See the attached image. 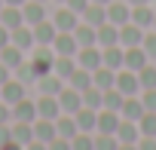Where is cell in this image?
Instances as JSON below:
<instances>
[{"label":"cell","mask_w":156,"mask_h":150,"mask_svg":"<svg viewBox=\"0 0 156 150\" xmlns=\"http://www.w3.org/2000/svg\"><path fill=\"white\" fill-rule=\"evenodd\" d=\"M28 61L37 67V73H49L52 64H55V49L52 46H34L31 55H28Z\"/></svg>","instance_id":"obj_1"},{"label":"cell","mask_w":156,"mask_h":150,"mask_svg":"<svg viewBox=\"0 0 156 150\" xmlns=\"http://www.w3.org/2000/svg\"><path fill=\"white\" fill-rule=\"evenodd\" d=\"M9 43L19 46L25 55H31V49L37 46V40H34V28H31V25H19V28H12V31H9Z\"/></svg>","instance_id":"obj_2"},{"label":"cell","mask_w":156,"mask_h":150,"mask_svg":"<svg viewBox=\"0 0 156 150\" xmlns=\"http://www.w3.org/2000/svg\"><path fill=\"white\" fill-rule=\"evenodd\" d=\"M107 22L116 25V28H122L126 22H132V6L126 3V0H110V3H107Z\"/></svg>","instance_id":"obj_3"},{"label":"cell","mask_w":156,"mask_h":150,"mask_svg":"<svg viewBox=\"0 0 156 150\" xmlns=\"http://www.w3.org/2000/svg\"><path fill=\"white\" fill-rule=\"evenodd\" d=\"M116 89H119L122 95H138V92H141L138 73L129 70V67H119V70H116Z\"/></svg>","instance_id":"obj_4"},{"label":"cell","mask_w":156,"mask_h":150,"mask_svg":"<svg viewBox=\"0 0 156 150\" xmlns=\"http://www.w3.org/2000/svg\"><path fill=\"white\" fill-rule=\"evenodd\" d=\"M76 64L86 67V70L101 67V64H104V61H101V46H80V49H76Z\"/></svg>","instance_id":"obj_5"},{"label":"cell","mask_w":156,"mask_h":150,"mask_svg":"<svg viewBox=\"0 0 156 150\" xmlns=\"http://www.w3.org/2000/svg\"><path fill=\"white\" fill-rule=\"evenodd\" d=\"M144 64H150V58H147V52H144V46H129V49H122V67H129V70H141Z\"/></svg>","instance_id":"obj_6"},{"label":"cell","mask_w":156,"mask_h":150,"mask_svg":"<svg viewBox=\"0 0 156 150\" xmlns=\"http://www.w3.org/2000/svg\"><path fill=\"white\" fill-rule=\"evenodd\" d=\"M22 19H25V25H40L43 19H46V3H40V0H25L22 3Z\"/></svg>","instance_id":"obj_7"},{"label":"cell","mask_w":156,"mask_h":150,"mask_svg":"<svg viewBox=\"0 0 156 150\" xmlns=\"http://www.w3.org/2000/svg\"><path fill=\"white\" fill-rule=\"evenodd\" d=\"M52 49H55V55H76L80 43H76L73 31H58V37L52 40Z\"/></svg>","instance_id":"obj_8"},{"label":"cell","mask_w":156,"mask_h":150,"mask_svg":"<svg viewBox=\"0 0 156 150\" xmlns=\"http://www.w3.org/2000/svg\"><path fill=\"white\" fill-rule=\"evenodd\" d=\"M37 116H43V120H58V116H61L58 95H40V98H37Z\"/></svg>","instance_id":"obj_9"},{"label":"cell","mask_w":156,"mask_h":150,"mask_svg":"<svg viewBox=\"0 0 156 150\" xmlns=\"http://www.w3.org/2000/svg\"><path fill=\"white\" fill-rule=\"evenodd\" d=\"M119 113L116 110H107V107H101L98 110V126H95V132H101V135H116V129H119Z\"/></svg>","instance_id":"obj_10"},{"label":"cell","mask_w":156,"mask_h":150,"mask_svg":"<svg viewBox=\"0 0 156 150\" xmlns=\"http://www.w3.org/2000/svg\"><path fill=\"white\" fill-rule=\"evenodd\" d=\"M92 86H95V89H101V92L113 89V86H116V70H113V67H107V64L95 67V70H92Z\"/></svg>","instance_id":"obj_11"},{"label":"cell","mask_w":156,"mask_h":150,"mask_svg":"<svg viewBox=\"0 0 156 150\" xmlns=\"http://www.w3.org/2000/svg\"><path fill=\"white\" fill-rule=\"evenodd\" d=\"M58 104H61V113H76L83 107V92H76V89H61L58 92Z\"/></svg>","instance_id":"obj_12"},{"label":"cell","mask_w":156,"mask_h":150,"mask_svg":"<svg viewBox=\"0 0 156 150\" xmlns=\"http://www.w3.org/2000/svg\"><path fill=\"white\" fill-rule=\"evenodd\" d=\"M141 40H144V28H138L135 22H126V25L119 28V46H122V49L141 46Z\"/></svg>","instance_id":"obj_13"},{"label":"cell","mask_w":156,"mask_h":150,"mask_svg":"<svg viewBox=\"0 0 156 150\" xmlns=\"http://www.w3.org/2000/svg\"><path fill=\"white\" fill-rule=\"evenodd\" d=\"M55 37H58V28L52 25V19H43L40 25H34V40H37V46H52Z\"/></svg>","instance_id":"obj_14"},{"label":"cell","mask_w":156,"mask_h":150,"mask_svg":"<svg viewBox=\"0 0 156 150\" xmlns=\"http://www.w3.org/2000/svg\"><path fill=\"white\" fill-rule=\"evenodd\" d=\"M25 98V83H19V80H6L3 86H0V101H6L9 107L16 104V101H22Z\"/></svg>","instance_id":"obj_15"},{"label":"cell","mask_w":156,"mask_h":150,"mask_svg":"<svg viewBox=\"0 0 156 150\" xmlns=\"http://www.w3.org/2000/svg\"><path fill=\"white\" fill-rule=\"evenodd\" d=\"M119 116H122V120H132V123H138V120L144 116V104H141V98H135V95H126V98H122V107H119Z\"/></svg>","instance_id":"obj_16"},{"label":"cell","mask_w":156,"mask_h":150,"mask_svg":"<svg viewBox=\"0 0 156 150\" xmlns=\"http://www.w3.org/2000/svg\"><path fill=\"white\" fill-rule=\"evenodd\" d=\"M34 138H37V141H43V144H49L52 138H58L55 120H43V116H37V120H34Z\"/></svg>","instance_id":"obj_17"},{"label":"cell","mask_w":156,"mask_h":150,"mask_svg":"<svg viewBox=\"0 0 156 150\" xmlns=\"http://www.w3.org/2000/svg\"><path fill=\"white\" fill-rule=\"evenodd\" d=\"M52 25H55L58 31H73L76 25H80V16H76L73 9H67V6H61V9L52 16Z\"/></svg>","instance_id":"obj_18"},{"label":"cell","mask_w":156,"mask_h":150,"mask_svg":"<svg viewBox=\"0 0 156 150\" xmlns=\"http://www.w3.org/2000/svg\"><path fill=\"white\" fill-rule=\"evenodd\" d=\"M95 37H98V46H101V49H104V46H116V43H119V28L110 25V22H104V25L95 28Z\"/></svg>","instance_id":"obj_19"},{"label":"cell","mask_w":156,"mask_h":150,"mask_svg":"<svg viewBox=\"0 0 156 150\" xmlns=\"http://www.w3.org/2000/svg\"><path fill=\"white\" fill-rule=\"evenodd\" d=\"M12 120H22V123H34V120H37V101H28V98L16 101V104H12Z\"/></svg>","instance_id":"obj_20"},{"label":"cell","mask_w":156,"mask_h":150,"mask_svg":"<svg viewBox=\"0 0 156 150\" xmlns=\"http://www.w3.org/2000/svg\"><path fill=\"white\" fill-rule=\"evenodd\" d=\"M138 138H141V129H138V123H132V120H119L116 141H119V144H138Z\"/></svg>","instance_id":"obj_21"},{"label":"cell","mask_w":156,"mask_h":150,"mask_svg":"<svg viewBox=\"0 0 156 150\" xmlns=\"http://www.w3.org/2000/svg\"><path fill=\"white\" fill-rule=\"evenodd\" d=\"M67 86H70V89H76V92H86V89L92 86V70H86V67L76 64V67H73V73L67 77Z\"/></svg>","instance_id":"obj_22"},{"label":"cell","mask_w":156,"mask_h":150,"mask_svg":"<svg viewBox=\"0 0 156 150\" xmlns=\"http://www.w3.org/2000/svg\"><path fill=\"white\" fill-rule=\"evenodd\" d=\"M0 25L3 28H19V25H25V19H22V6H9V3H3L0 6Z\"/></svg>","instance_id":"obj_23"},{"label":"cell","mask_w":156,"mask_h":150,"mask_svg":"<svg viewBox=\"0 0 156 150\" xmlns=\"http://www.w3.org/2000/svg\"><path fill=\"white\" fill-rule=\"evenodd\" d=\"M61 83H64V80L58 77V73H52V70H49V73H40V77H37V86H40V92H43V95H58V92H61Z\"/></svg>","instance_id":"obj_24"},{"label":"cell","mask_w":156,"mask_h":150,"mask_svg":"<svg viewBox=\"0 0 156 150\" xmlns=\"http://www.w3.org/2000/svg\"><path fill=\"white\" fill-rule=\"evenodd\" d=\"M73 120H76V126H80V132H95V126H98V110L80 107V110L73 113Z\"/></svg>","instance_id":"obj_25"},{"label":"cell","mask_w":156,"mask_h":150,"mask_svg":"<svg viewBox=\"0 0 156 150\" xmlns=\"http://www.w3.org/2000/svg\"><path fill=\"white\" fill-rule=\"evenodd\" d=\"M25 58H28V55H25V52H22L19 46H12V43H6L3 49H0V61H3V64H6L9 70H16V67H19V64H22Z\"/></svg>","instance_id":"obj_26"},{"label":"cell","mask_w":156,"mask_h":150,"mask_svg":"<svg viewBox=\"0 0 156 150\" xmlns=\"http://www.w3.org/2000/svg\"><path fill=\"white\" fill-rule=\"evenodd\" d=\"M86 25H92V28H98V25H104L107 22V6H101V3H89L86 6V12L80 16Z\"/></svg>","instance_id":"obj_27"},{"label":"cell","mask_w":156,"mask_h":150,"mask_svg":"<svg viewBox=\"0 0 156 150\" xmlns=\"http://www.w3.org/2000/svg\"><path fill=\"white\" fill-rule=\"evenodd\" d=\"M153 19H156V9H150L147 3H141V6H132V22L138 25V28H153Z\"/></svg>","instance_id":"obj_28"},{"label":"cell","mask_w":156,"mask_h":150,"mask_svg":"<svg viewBox=\"0 0 156 150\" xmlns=\"http://www.w3.org/2000/svg\"><path fill=\"white\" fill-rule=\"evenodd\" d=\"M55 129H58V138H73L76 132H80V126H76V120H73V113H61L58 120H55Z\"/></svg>","instance_id":"obj_29"},{"label":"cell","mask_w":156,"mask_h":150,"mask_svg":"<svg viewBox=\"0 0 156 150\" xmlns=\"http://www.w3.org/2000/svg\"><path fill=\"white\" fill-rule=\"evenodd\" d=\"M12 141H19L22 147L34 141V123H22V120H12Z\"/></svg>","instance_id":"obj_30"},{"label":"cell","mask_w":156,"mask_h":150,"mask_svg":"<svg viewBox=\"0 0 156 150\" xmlns=\"http://www.w3.org/2000/svg\"><path fill=\"white\" fill-rule=\"evenodd\" d=\"M73 37H76V43H80V46H98L95 28H92V25H86V22H80V25L73 28Z\"/></svg>","instance_id":"obj_31"},{"label":"cell","mask_w":156,"mask_h":150,"mask_svg":"<svg viewBox=\"0 0 156 150\" xmlns=\"http://www.w3.org/2000/svg\"><path fill=\"white\" fill-rule=\"evenodd\" d=\"M76 67V58L73 55H55V64H52V73H58L61 80H67Z\"/></svg>","instance_id":"obj_32"},{"label":"cell","mask_w":156,"mask_h":150,"mask_svg":"<svg viewBox=\"0 0 156 150\" xmlns=\"http://www.w3.org/2000/svg\"><path fill=\"white\" fill-rule=\"evenodd\" d=\"M101 61H104L107 67L119 70V67H122V46H119V43H116V46H104V49H101Z\"/></svg>","instance_id":"obj_33"},{"label":"cell","mask_w":156,"mask_h":150,"mask_svg":"<svg viewBox=\"0 0 156 150\" xmlns=\"http://www.w3.org/2000/svg\"><path fill=\"white\" fill-rule=\"evenodd\" d=\"M70 150H95V132H76L70 138Z\"/></svg>","instance_id":"obj_34"},{"label":"cell","mask_w":156,"mask_h":150,"mask_svg":"<svg viewBox=\"0 0 156 150\" xmlns=\"http://www.w3.org/2000/svg\"><path fill=\"white\" fill-rule=\"evenodd\" d=\"M83 107L101 110V107H104V92H101V89H95V86H89V89L83 92Z\"/></svg>","instance_id":"obj_35"},{"label":"cell","mask_w":156,"mask_h":150,"mask_svg":"<svg viewBox=\"0 0 156 150\" xmlns=\"http://www.w3.org/2000/svg\"><path fill=\"white\" fill-rule=\"evenodd\" d=\"M138 83L141 89H156V64H144L138 70Z\"/></svg>","instance_id":"obj_36"},{"label":"cell","mask_w":156,"mask_h":150,"mask_svg":"<svg viewBox=\"0 0 156 150\" xmlns=\"http://www.w3.org/2000/svg\"><path fill=\"white\" fill-rule=\"evenodd\" d=\"M138 129H141V135H144V138H156V113L144 110V116L138 120Z\"/></svg>","instance_id":"obj_37"},{"label":"cell","mask_w":156,"mask_h":150,"mask_svg":"<svg viewBox=\"0 0 156 150\" xmlns=\"http://www.w3.org/2000/svg\"><path fill=\"white\" fill-rule=\"evenodd\" d=\"M122 98H126V95H122V92H119V89L113 86V89H107V92H104V107H107V110H116V113H119V107H122Z\"/></svg>","instance_id":"obj_38"},{"label":"cell","mask_w":156,"mask_h":150,"mask_svg":"<svg viewBox=\"0 0 156 150\" xmlns=\"http://www.w3.org/2000/svg\"><path fill=\"white\" fill-rule=\"evenodd\" d=\"M95 150H119L116 135H101V132H95Z\"/></svg>","instance_id":"obj_39"},{"label":"cell","mask_w":156,"mask_h":150,"mask_svg":"<svg viewBox=\"0 0 156 150\" xmlns=\"http://www.w3.org/2000/svg\"><path fill=\"white\" fill-rule=\"evenodd\" d=\"M141 46H144V52H147V58L150 61H156V31H144V40H141Z\"/></svg>","instance_id":"obj_40"},{"label":"cell","mask_w":156,"mask_h":150,"mask_svg":"<svg viewBox=\"0 0 156 150\" xmlns=\"http://www.w3.org/2000/svg\"><path fill=\"white\" fill-rule=\"evenodd\" d=\"M141 104H144V110L156 113V89H144V95H141Z\"/></svg>","instance_id":"obj_41"},{"label":"cell","mask_w":156,"mask_h":150,"mask_svg":"<svg viewBox=\"0 0 156 150\" xmlns=\"http://www.w3.org/2000/svg\"><path fill=\"white\" fill-rule=\"evenodd\" d=\"M89 3H92V0H64V6H67V9H73L76 16H83Z\"/></svg>","instance_id":"obj_42"},{"label":"cell","mask_w":156,"mask_h":150,"mask_svg":"<svg viewBox=\"0 0 156 150\" xmlns=\"http://www.w3.org/2000/svg\"><path fill=\"white\" fill-rule=\"evenodd\" d=\"M49 150H70V141L67 138H52L49 141Z\"/></svg>","instance_id":"obj_43"},{"label":"cell","mask_w":156,"mask_h":150,"mask_svg":"<svg viewBox=\"0 0 156 150\" xmlns=\"http://www.w3.org/2000/svg\"><path fill=\"white\" fill-rule=\"evenodd\" d=\"M138 150H156V138H138Z\"/></svg>","instance_id":"obj_44"},{"label":"cell","mask_w":156,"mask_h":150,"mask_svg":"<svg viewBox=\"0 0 156 150\" xmlns=\"http://www.w3.org/2000/svg\"><path fill=\"white\" fill-rule=\"evenodd\" d=\"M9 116H12V107L6 101H0V123H9Z\"/></svg>","instance_id":"obj_45"},{"label":"cell","mask_w":156,"mask_h":150,"mask_svg":"<svg viewBox=\"0 0 156 150\" xmlns=\"http://www.w3.org/2000/svg\"><path fill=\"white\" fill-rule=\"evenodd\" d=\"M25 150H49V144H43V141H31V144H25Z\"/></svg>","instance_id":"obj_46"},{"label":"cell","mask_w":156,"mask_h":150,"mask_svg":"<svg viewBox=\"0 0 156 150\" xmlns=\"http://www.w3.org/2000/svg\"><path fill=\"white\" fill-rule=\"evenodd\" d=\"M6 80H12V77H9V67H6L3 61H0V86H3Z\"/></svg>","instance_id":"obj_47"},{"label":"cell","mask_w":156,"mask_h":150,"mask_svg":"<svg viewBox=\"0 0 156 150\" xmlns=\"http://www.w3.org/2000/svg\"><path fill=\"white\" fill-rule=\"evenodd\" d=\"M9 43V28H3V25H0V49H3Z\"/></svg>","instance_id":"obj_48"},{"label":"cell","mask_w":156,"mask_h":150,"mask_svg":"<svg viewBox=\"0 0 156 150\" xmlns=\"http://www.w3.org/2000/svg\"><path fill=\"white\" fill-rule=\"evenodd\" d=\"M0 150H25V147H22L19 141H6V144H3V147H0Z\"/></svg>","instance_id":"obj_49"},{"label":"cell","mask_w":156,"mask_h":150,"mask_svg":"<svg viewBox=\"0 0 156 150\" xmlns=\"http://www.w3.org/2000/svg\"><path fill=\"white\" fill-rule=\"evenodd\" d=\"M119 150H138V144H119Z\"/></svg>","instance_id":"obj_50"},{"label":"cell","mask_w":156,"mask_h":150,"mask_svg":"<svg viewBox=\"0 0 156 150\" xmlns=\"http://www.w3.org/2000/svg\"><path fill=\"white\" fill-rule=\"evenodd\" d=\"M129 6H141V3H147V0H126Z\"/></svg>","instance_id":"obj_51"},{"label":"cell","mask_w":156,"mask_h":150,"mask_svg":"<svg viewBox=\"0 0 156 150\" xmlns=\"http://www.w3.org/2000/svg\"><path fill=\"white\" fill-rule=\"evenodd\" d=\"M3 3H9V6H22L25 0H3Z\"/></svg>","instance_id":"obj_52"},{"label":"cell","mask_w":156,"mask_h":150,"mask_svg":"<svg viewBox=\"0 0 156 150\" xmlns=\"http://www.w3.org/2000/svg\"><path fill=\"white\" fill-rule=\"evenodd\" d=\"M92 3H101V6H107V3H110V0H92Z\"/></svg>","instance_id":"obj_53"},{"label":"cell","mask_w":156,"mask_h":150,"mask_svg":"<svg viewBox=\"0 0 156 150\" xmlns=\"http://www.w3.org/2000/svg\"><path fill=\"white\" fill-rule=\"evenodd\" d=\"M52 3H64V0H52Z\"/></svg>","instance_id":"obj_54"},{"label":"cell","mask_w":156,"mask_h":150,"mask_svg":"<svg viewBox=\"0 0 156 150\" xmlns=\"http://www.w3.org/2000/svg\"><path fill=\"white\" fill-rule=\"evenodd\" d=\"M153 31H156V19H153Z\"/></svg>","instance_id":"obj_55"},{"label":"cell","mask_w":156,"mask_h":150,"mask_svg":"<svg viewBox=\"0 0 156 150\" xmlns=\"http://www.w3.org/2000/svg\"><path fill=\"white\" fill-rule=\"evenodd\" d=\"M0 6H3V0H0Z\"/></svg>","instance_id":"obj_56"},{"label":"cell","mask_w":156,"mask_h":150,"mask_svg":"<svg viewBox=\"0 0 156 150\" xmlns=\"http://www.w3.org/2000/svg\"><path fill=\"white\" fill-rule=\"evenodd\" d=\"M40 3H46V0H40Z\"/></svg>","instance_id":"obj_57"}]
</instances>
